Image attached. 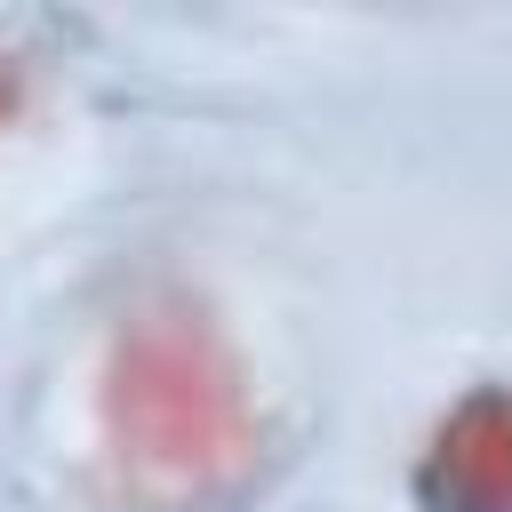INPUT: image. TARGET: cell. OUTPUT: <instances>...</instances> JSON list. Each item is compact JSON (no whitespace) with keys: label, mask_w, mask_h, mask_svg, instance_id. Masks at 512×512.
<instances>
[{"label":"cell","mask_w":512,"mask_h":512,"mask_svg":"<svg viewBox=\"0 0 512 512\" xmlns=\"http://www.w3.org/2000/svg\"><path fill=\"white\" fill-rule=\"evenodd\" d=\"M440 472H448V512H512V400L480 392L448 432H440Z\"/></svg>","instance_id":"cell-2"},{"label":"cell","mask_w":512,"mask_h":512,"mask_svg":"<svg viewBox=\"0 0 512 512\" xmlns=\"http://www.w3.org/2000/svg\"><path fill=\"white\" fill-rule=\"evenodd\" d=\"M104 432L144 496H208L248 472L240 384L208 344V328H192L184 312H144L120 336L104 384Z\"/></svg>","instance_id":"cell-1"}]
</instances>
